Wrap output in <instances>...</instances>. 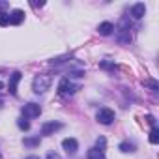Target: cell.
Listing matches in <instances>:
<instances>
[{"mask_svg": "<svg viewBox=\"0 0 159 159\" xmlns=\"http://www.w3.org/2000/svg\"><path fill=\"white\" fill-rule=\"evenodd\" d=\"M86 157H88V159H105V152H101V150H98V148H92V150H88Z\"/></svg>", "mask_w": 159, "mask_h": 159, "instance_id": "obj_11", "label": "cell"}, {"mask_svg": "<svg viewBox=\"0 0 159 159\" xmlns=\"http://www.w3.org/2000/svg\"><path fill=\"white\" fill-rule=\"evenodd\" d=\"M23 114H25V118H38L41 114V107L38 103H28L23 107Z\"/></svg>", "mask_w": 159, "mask_h": 159, "instance_id": "obj_4", "label": "cell"}, {"mask_svg": "<svg viewBox=\"0 0 159 159\" xmlns=\"http://www.w3.org/2000/svg\"><path fill=\"white\" fill-rule=\"evenodd\" d=\"M19 81H21V73L15 71V73L10 77V83H8V88H10V94H11V96H17V84H19Z\"/></svg>", "mask_w": 159, "mask_h": 159, "instance_id": "obj_6", "label": "cell"}, {"mask_svg": "<svg viewBox=\"0 0 159 159\" xmlns=\"http://www.w3.org/2000/svg\"><path fill=\"white\" fill-rule=\"evenodd\" d=\"M120 150L125 152V153H127V152H135V144H133V142H122V144H120Z\"/></svg>", "mask_w": 159, "mask_h": 159, "instance_id": "obj_13", "label": "cell"}, {"mask_svg": "<svg viewBox=\"0 0 159 159\" xmlns=\"http://www.w3.org/2000/svg\"><path fill=\"white\" fill-rule=\"evenodd\" d=\"M51 83H52L51 75L41 73V75H36V77H34L32 88H34V92H36V94H43V92H47V90L51 88Z\"/></svg>", "mask_w": 159, "mask_h": 159, "instance_id": "obj_1", "label": "cell"}, {"mask_svg": "<svg viewBox=\"0 0 159 159\" xmlns=\"http://www.w3.org/2000/svg\"><path fill=\"white\" fill-rule=\"evenodd\" d=\"M98 122H99V124H105V125L112 124V122H114V111H112V109H107V107L99 109V112H98Z\"/></svg>", "mask_w": 159, "mask_h": 159, "instance_id": "obj_3", "label": "cell"}, {"mask_svg": "<svg viewBox=\"0 0 159 159\" xmlns=\"http://www.w3.org/2000/svg\"><path fill=\"white\" fill-rule=\"evenodd\" d=\"M150 142L152 144H157L159 142V129L157 127H152V131H150Z\"/></svg>", "mask_w": 159, "mask_h": 159, "instance_id": "obj_12", "label": "cell"}, {"mask_svg": "<svg viewBox=\"0 0 159 159\" xmlns=\"http://www.w3.org/2000/svg\"><path fill=\"white\" fill-rule=\"evenodd\" d=\"M26 159H39L38 155H30V157H26Z\"/></svg>", "mask_w": 159, "mask_h": 159, "instance_id": "obj_21", "label": "cell"}, {"mask_svg": "<svg viewBox=\"0 0 159 159\" xmlns=\"http://www.w3.org/2000/svg\"><path fill=\"white\" fill-rule=\"evenodd\" d=\"M43 4H45V2H32V6H34V8H41Z\"/></svg>", "mask_w": 159, "mask_h": 159, "instance_id": "obj_20", "label": "cell"}, {"mask_svg": "<svg viewBox=\"0 0 159 159\" xmlns=\"http://www.w3.org/2000/svg\"><path fill=\"white\" fill-rule=\"evenodd\" d=\"M144 13H146V6L140 2V4H135L133 8H131V15L135 17V19H140V17H144Z\"/></svg>", "mask_w": 159, "mask_h": 159, "instance_id": "obj_9", "label": "cell"}, {"mask_svg": "<svg viewBox=\"0 0 159 159\" xmlns=\"http://www.w3.org/2000/svg\"><path fill=\"white\" fill-rule=\"evenodd\" d=\"M25 21V11L23 10H13L10 13V25H21Z\"/></svg>", "mask_w": 159, "mask_h": 159, "instance_id": "obj_8", "label": "cell"}, {"mask_svg": "<svg viewBox=\"0 0 159 159\" xmlns=\"http://www.w3.org/2000/svg\"><path fill=\"white\" fill-rule=\"evenodd\" d=\"M47 159H62V157H60L58 153H54V152H49V153H47Z\"/></svg>", "mask_w": 159, "mask_h": 159, "instance_id": "obj_19", "label": "cell"}, {"mask_svg": "<svg viewBox=\"0 0 159 159\" xmlns=\"http://www.w3.org/2000/svg\"><path fill=\"white\" fill-rule=\"evenodd\" d=\"M60 127H62L60 122H47V124H43V127H41V135H52V133L58 131Z\"/></svg>", "mask_w": 159, "mask_h": 159, "instance_id": "obj_7", "label": "cell"}, {"mask_svg": "<svg viewBox=\"0 0 159 159\" xmlns=\"http://www.w3.org/2000/svg\"><path fill=\"white\" fill-rule=\"evenodd\" d=\"M112 30H114V25H112V23H109V21H107V23H101V25L98 26V32H99L101 36H111V34H112Z\"/></svg>", "mask_w": 159, "mask_h": 159, "instance_id": "obj_10", "label": "cell"}, {"mask_svg": "<svg viewBox=\"0 0 159 159\" xmlns=\"http://www.w3.org/2000/svg\"><path fill=\"white\" fill-rule=\"evenodd\" d=\"M6 25H10V13L0 11V26H6Z\"/></svg>", "mask_w": 159, "mask_h": 159, "instance_id": "obj_14", "label": "cell"}, {"mask_svg": "<svg viewBox=\"0 0 159 159\" xmlns=\"http://www.w3.org/2000/svg\"><path fill=\"white\" fill-rule=\"evenodd\" d=\"M77 90H79V84H75L73 81H69V79H62L60 84H58V92L62 96H73Z\"/></svg>", "mask_w": 159, "mask_h": 159, "instance_id": "obj_2", "label": "cell"}, {"mask_svg": "<svg viewBox=\"0 0 159 159\" xmlns=\"http://www.w3.org/2000/svg\"><path fill=\"white\" fill-rule=\"evenodd\" d=\"M0 88H2V83H0Z\"/></svg>", "mask_w": 159, "mask_h": 159, "instance_id": "obj_22", "label": "cell"}, {"mask_svg": "<svg viewBox=\"0 0 159 159\" xmlns=\"http://www.w3.org/2000/svg\"><path fill=\"white\" fill-rule=\"evenodd\" d=\"M19 127L26 131V129H30V122H26V120H19Z\"/></svg>", "mask_w": 159, "mask_h": 159, "instance_id": "obj_17", "label": "cell"}, {"mask_svg": "<svg viewBox=\"0 0 159 159\" xmlns=\"http://www.w3.org/2000/svg\"><path fill=\"white\" fill-rule=\"evenodd\" d=\"M101 67H103V69H112V67H114V64H112V62H109V60H103V62H101Z\"/></svg>", "mask_w": 159, "mask_h": 159, "instance_id": "obj_16", "label": "cell"}, {"mask_svg": "<svg viewBox=\"0 0 159 159\" xmlns=\"http://www.w3.org/2000/svg\"><path fill=\"white\" fill-rule=\"evenodd\" d=\"M39 144V137L38 139H25V146H38Z\"/></svg>", "mask_w": 159, "mask_h": 159, "instance_id": "obj_15", "label": "cell"}, {"mask_svg": "<svg viewBox=\"0 0 159 159\" xmlns=\"http://www.w3.org/2000/svg\"><path fill=\"white\" fill-rule=\"evenodd\" d=\"M62 148H64L69 155H73V153H77V150H79V142H77L75 139H64V140H62Z\"/></svg>", "mask_w": 159, "mask_h": 159, "instance_id": "obj_5", "label": "cell"}, {"mask_svg": "<svg viewBox=\"0 0 159 159\" xmlns=\"http://www.w3.org/2000/svg\"><path fill=\"white\" fill-rule=\"evenodd\" d=\"M103 148H105V139H103V137H99V139H98V150H101V152H105Z\"/></svg>", "mask_w": 159, "mask_h": 159, "instance_id": "obj_18", "label": "cell"}]
</instances>
